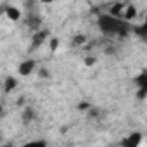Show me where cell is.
I'll return each instance as SVG.
<instances>
[{"mask_svg": "<svg viewBox=\"0 0 147 147\" xmlns=\"http://www.w3.org/2000/svg\"><path fill=\"white\" fill-rule=\"evenodd\" d=\"M97 26L102 33L106 35H118V36H128L130 33V23L121 19V18H116V16H111V14H100L97 18Z\"/></svg>", "mask_w": 147, "mask_h": 147, "instance_id": "6da1fadb", "label": "cell"}, {"mask_svg": "<svg viewBox=\"0 0 147 147\" xmlns=\"http://www.w3.org/2000/svg\"><path fill=\"white\" fill-rule=\"evenodd\" d=\"M47 36H49V31L47 30H38L35 31V35L31 36V49H40L45 42H47Z\"/></svg>", "mask_w": 147, "mask_h": 147, "instance_id": "7a4b0ae2", "label": "cell"}, {"mask_svg": "<svg viewBox=\"0 0 147 147\" xmlns=\"http://www.w3.org/2000/svg\"><path fill=\"white\" fill-rule=\"evenodd\" d=\"M26 26L30 30H33V31L42 30V18L36 12H28V16H26Z\"/></svg>", "mask_w": 147, "mask_h": 147, "instance_id": "3957f363", "label": "cell"}, {"mask_svg": "<svg viewBox=\"0 0 147 147\" xmlns=\"http://www.w3.org/2000/svg\"><path fill=\"white\" fill-rule=\"evenodd\" d=\"M35 66H36V62L33 59H26V61H23L18 66V73H19L21 76H30L31 73H33V69H35Z\"/></svg>", "mask_w": 147, "mask_h": 147, "instance_id": "277c9868", "label": "cell"}, {"mask_svg": "<svg viewBox=\"0 0 147 147\" xmlns=\"http://www.w3.org/2000/svg\"><path fill=\"white\" fill-rule=\"evenodd\" d=\"M4 14L11 19V21H19L21 19V11L18 9V7H14V5H4Z\"/></svg>", "mask_w": 147, "mask_h": 147, "instance_id": "5b68a950", "label": "cell"}, {"mask_svg": "<svg viewBox=\"0 0 147 147\" xmlns=\"http://www.w3.org/2000/svg\"><path fill=\"white\" fill-rule=\"evenodd\" d=\"M140 142H142V133L133 131V133H130V135L123 140V145H126V147H137Z\"/></svg>", "mask_w": 147, "mask_h": 147, "instance_id": "8992f818", "label": "cell"}, {"mask_svg": "<svg viewBox=\"0 0 147 147\" xmlns=\"http://www.w3.org/2000/svg\"><path fill=\"white\" fill-rule=\"evenodd\" d=\"M16 87H18V78H14V76H7V78L4 80V94H5V95H9L11 92H14Z\"/></svg>", "mask_w": 147, "mask_h": 147, "instance_id": "52a82bcc", "label": "cell"}, {"mask_svg": "<svg viewBox=\"0 0 147 147\" xmlns=\"http://www.w3.org/2000/svg\"><path fill=\"white\" fill-rule=\"evenodd\" d=\"M21 119H23V125H30L33 119H35V111H33V107H30V106H26L24 109H23V114H21Z\"/></svg>", "mask_w": 147, "mask_h": 147, "instance_id": "ba28073f", "label": "cell"}, {"mask_svg": "<svg viewBox=\"0 0 147 147\" xmlns=\"http://www.w3.org/2000/svg\"><path fill=\"white\" fill-rule=\"evenodd\" d=\"M133 31H135V35H137L142 42H145V43H147V19H145L140 26H135V28H133Z\"/></svg>", "mask_w": 147, "mask_h": 147, "instance_id": "9c48e42d", "label": "cell"}, {"mask_svg": "<svg viewBox=\"0 0 147 147\" xmlns=\"http://www.w3.org/2000/svg\"><path fill=\"white\" fill-rule=\"evenodd\" d=\"M137 18V9L135 5H126L125 7V12H123V19L125 21H133Z\"/></svg>", "mask_w": 147, "mask_h": 147, "instance_id": "30bf717a", "label": "cell"}, {"mask_svg": "<svg viewBox=\"0 0 147 147\" xmlns=\"http://www.w3.org/2000/svg\"><path fill=\"white\" fill-rule=\"evenodd\" d=\"M123 12H125V5H123L121 2L113 4V5H111V9H109V14H111V16H116V18L123 16Z\"/></svg>", "mask_w": 147, "mask_h": 147, "instance_id": "8fae6325", "label": "cell"}, {"mask_svg": "<svg viewBox=\"0 0 147 147\" xmlns=\"http://www.w3.org/2000/svg\"><path fill=\"white\" fill-rule=\"evenodd\" d=\"M135 83H137V87H138V88L147 90V73H140V75H137Z\"/></svg>", "mask_w": 147, "mask_h": 147, "instance_id": "7c38bea8", "label": "cell"}, {"mask_svg": "<svg viewBox=\"0 0 147 147\" xmlns=\"http://www.w3.org/2000/svg\"><path fill=\"white\" fill-rule=\"evenodd\" d=\"M38 2H42V0H24V9H26L28 12H35Z\"/></svg>", "mask_w": 147, "mask_h": 147, "instance_id": "4fadbf2b", "label": "cell"}, {"mask_svg": "<svg viewBox=\"0 0 147 147\" xmlns=\"http://www.w3.org/2000/svg\"><path fill=\"white\" fill-rule=\"evenodd\" d=\"M49 47H50V52H55V50H57V47H59V38H57V36H52V38H50Z\"/></svg>", "mask_w": 147, "mask_h": 147, "instance_id": "5bb4252c", "label": "cell"}, {"mask_svg": "<svg viewBox=\"0 0 147 147\" xmlns=\"http://www.w3.org/2000/svg\"><path fill=\"white\" fill-rule=\"evenodd\" d=\"M78 111H88L90 107H92V104L88 102V100H82V102H78Z\"/></svg>", "mask_w": 147, "mask_h": 147, "instance_id": "9a60e30c", "label": "cell"}, {"mask_svg": "<svg viewBox=\"0 0 147 147\" xmlns=\"http://www.w3.org/2000/svg\"><path fill=\"white\" fill-rule=\"evenodd\" d=\"M87 42V36L85 35H76L75 38H73V43H75V45H83Z\"/></svg>", "mask_w": 147, "mask_h": 147, "instance_id": "2e32d148", "label": "cell"}, {"mask_svg": "<svg viewBox=\"0 0 147 147\" xmlns=\"http://www.w3.org/2000/svg\"><path fill=\"white\" fill-rule=\"evenodd\" d=\"M95 62H97V59H95V57H92V55H87V57L83 59V64H85V66H88V67H90V66H94Z\"/></svg>", "mask_w": 147, "mask_h": 147, "instance_id": "e0dca14e", "label": "cell"}, {"mask_svg": "<svg viewBox=\"0 0 147 147\" xmlns=\"http://www.w3.org/2000/svg\"><path fill=\"white\" fill-rule=\"evenodd\" d=\"M38 76H40V78H45V80H49V78H50V73H49L45 67H42V69L38 71Z\"/></svg>", "mask_w": 147, "mask_h": 147, "instance_id": "ac0fdd59", "label": "cell"}, {"mask_svg": "<svg viewBox=\"0 0 147 147\" xmlns=\"http://www.w3.org/2000/svg\"><path fill=\"white\" fill-rule=\"evenodd\" d=\"M87 113H88V116H90V118H95V116H99V109H97L95 106H92V107H90Z\"/></svg>", "mask_w": 147, "mask_h": 147, "instance_id": "d6986e66", "label": "cell"}, {"mask_svg": "<svg viewBox=\"0 0 147 147\" xmlns=\"http://www.w3.org/2000/svg\"><path fill=\"white\" fill-rule=\"evenodd\" d=\"M52 2H55V0H42V4H52Z\"/></svg>", "mask_w": 147, "mask_h": 147, "instance_id": "ffe728a7", "label": "cell"}]
</instances>
